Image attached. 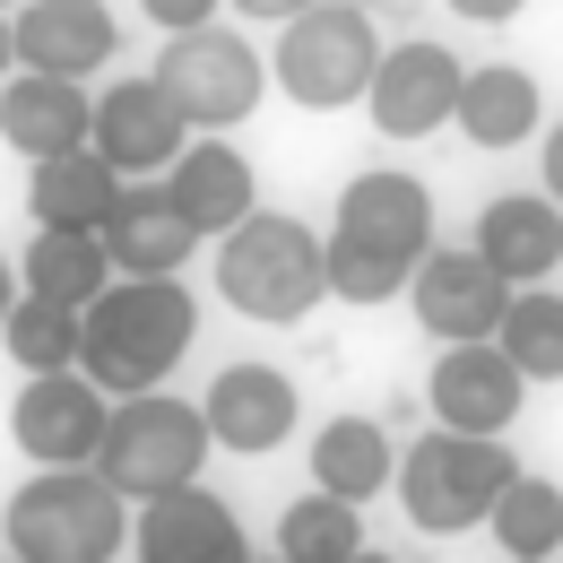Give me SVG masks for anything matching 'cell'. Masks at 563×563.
I'll list each match as a JSON object with an SVG mask.
<instances>
[{
	"label": "cell",
	"mask_w": 563,
	"mask_h": 563,
	"mask_svg": "<svg viewBox=\"0 0 563 563\" xmlns=\"http://www.w3.org/2000/svg\"><path fill=\"white\" fill-rule=\"evenodd\" d=\"M330 217H339L330 225V295L355 312L408 295L417 269L433 261V191L408 165H364Z\"/></svg>",
	"instance_id": "cell-1"
},
{
	"label": "cell",
	"mask_w": 563,
	"mask_h": 563,
	"mask_svg": "<svg viewBox=\"0 0 563 563\" xmlns=\"http://www.w3.org/2000/svg\"><path fill=\"white\" fill-rule=\"evenodd\" d=\"M200 339V303L183 278H113V295L78 321V373L122 408V399H156L174 382V364Z\"/></svg>",
	"instance_id": "cell-2"
},
{
	"label": "cell",
	"mask_w": 563,
	"mask_h": 563,
	"mask_svg": "<svg viewBox=\"0 0 563 563\" xmlns=\"http://www.w3.org/2000/svg\"><path fill=\"white\" fill-rule=\"evenodd\" d=\"M217 295L225 312L261 321V330H295L330 303V234H312L303 217H252L243 234L217 243Z\"/></svg>",
	"instance_id": "cell-3"
},
{
	"label": "cell",
	"mask_w": 563,
	"mask_h": 563,
	"mask_svg": "<svg viewBox=\"0 0 563 563\" xmlns=\"http://www.w3.org/2000/svg\"><path fill=\"white\" fill-rule=\"evenodd\" d=\"M0 538L18 563H113L131 547V503L96 468H35L9 494Z\"/></svg>",
	"instance_id": "cell-4"
},
{
	"label": "cell",
	"mask_w": 563,
	"mask_h": 563,
	"mask_svg": "<svg viewBox=\"0 0 563 563\" xmlns=\"http://www.w3.org/2000/svg\"><path fill=\"white\" fill-rule=\"evenodd\" d=\"M382 35H373V9L355 0H303L286 18L278 53H269V87H286V104L303 113H347L355 96H373V70H382Z\"/></svg>",
	"instance_id": "cell-5"
},
{
	"label": "cell",
	"mask_w": 563,
	"mask_h": 563,
	"mask_svg": "<svg viewBox=\"0 0 563 563\" xmlns=\"http://www.w3.org/2000/svg\"><path fill=\"white\" fill-rule=\"evenodd\" d=\"M520 477V460H511V442H468V433H417L408 451H399V511L417 520L424 538H460V529H477L494 520V503L511 494Z\"/></svg>",
	"instance_id": "cell-6"
},
{
	"label": "cell",
	"mask_w": 563,
	"mask_h": 563,
	"mask_svg": "<svg viewBox=\"0 0 563 563\" xmlns=\"http://www.w3.org/2000/svg\"><path fill=\"white\" fill-rule=\"evenodd\" d=\"M209 451H217V442H209V417H200L191 399L156 390V399H122V408H113V433H104L96 477L122 494V503H165V494L200 486Z\"/></svg>",
	"instance_id": "cell-7"
},
{
	"label": "cell",
	"mask_w": 563,
	"mask_h": 563,
	"mask_svg": "<svg viewBox=\"0 0 563 563\" xmlns=\"http://www.w3.org/2000/svg\"><path fill=\"white\" fill-rule=\"evenodd\" d=\"M156 87H165V104L191 122V140H225L234 122H252L261 113V96H269V62L234 35V26H200V35H174L165 53H156Z\"/></svg>",
	"instance_id": "cell-8"
},
{
	"label": "cell",
	"mask_w": 563,
	"mask_h": 563,
	"mask_svg": "<svg viewBox=\"0 0 563 563\" xmlns=\"http://www.w3.org/2000/svg\"><path fill=\"white\" fill-rule=\"evenodd\" d=\"M104 433H113V399L87 373H44V382H26L9 399V442L35 468H96Z\"/></svg>",
	"instance_id": "cell-9"
},
{
	"label": "cell",
	"mask_w": 563,
	"mask_h": 563,
	"mask_svg": "<svg viewBox=\"0 0 563 563\" xmlns=\"http://www.w3.org/2000/svg\"><path fill=\"white\" fill-rule=\"evenodd\" d=\"M460 53L451 44H390L382 53V70H373V96H364V113H373V131L382 140H433L442 122H460Z\"/></svg>",
	"instance_id": "cell-10"
},
{
	"label": "cell",
	"mask_w": 563,
	"mask_h": 563,
	"mask_svg": "<svg viewBox=\"0 0 563 563\" xmlns=\"http://www.w3.org/2000/svg\"><path fill=\"white\" fill-rule=\"evenodd\" d=\"M191 147V122L165 104L156 78H113L96 96V156L122 174V183H165Z\"/></svg>",
	"instance_id": "cell-11"
},
{
	"label": "cell",
	"mask_w": 563,
	"mask_h": 563,
	"mask_svg": "<svg viewBox=\"0 0 563 563\" xmlns=\"http://www.w3.org/2000/svg\"><path fill=\"white\" fill-rule=\"evenodd\" d=\"M424 399H433V424H442V433L503 442V433L520 424L529 382H520V364H511L503 347H451V355H433V373H424Z\"/></svg>",
	"instance_id": "cell-12"
},
{
	"label": "cell",
	"mask_w": 563,
	"mask_h": 563,
	"mask_svg": "<svg viewBox=\"0 0 563 563\" xmlns=\"http://www.w3.org/2000/svg\"><path fill=\"white\" fill-rule=\"evenodd\" d=\"M9 35H18V70H26V78H62V87H78L87 70L113 62L122 18H113L104 0H26V9L9 18Z\"/></svg>",
	"instance_id": "cell-13"
},
{
	"label": "cell",
	"mask_w": 563,
	"mask_h": 563,
	"mask_svg": "<svg viewBox=\"0 0 563 563\" xmlns=\"http://www.w3.org/2000/svg\"><path fill=\"white\" fill-rule=\"evenodd\" d=\"M408 303H417V330H433L442 347H494V330L511 312V286L477 252H433L408 286Z\"/></svg>",
	"instance_id": "cell-14"
},
{
	"label": "cell",
	"mask_w": 563,
	"mask_h": 563,
	"mask_svg": "<svg viewBox=\"0 0 563 563\" xmlns=\"http://www.w3.org/2000/svg\"><path fill=\"white\" fill-rule=\"evenodd\" d=\"M165 200L183 209V225H191L200 243H225V234H243V225L261 217V174H252L243 147L191 140V147H183V165L165 174Z\"/></svg>",
	"instance_id": "cell-15"
},
{
	"label": "cell",
	"mask_w": 563,
	"mask_h": 563,
	"mask_svg": "<svg viewBox=\"0 0 563 563\" xmlns=\"http://www.w3.org/2000/svg\"><path fill=\"white\" fill-rule=\"evenodd\" d=\"M468 252H477L511 295H529L538 278L563 269V209L547 191H503V200L477 209V243H468Z\"/></svg>",
	"instance_id": "cell-16"
},
{
	"label": "cell",
	"mask_w": 563,
	"mask_h": 563,
	"mask_svg": "<svg viewBox=\"0 0 563 563\" xmlns=\"http://www.w3.org/2000/svg\"><path fill=\"white\" fill-rule=\"evenodd\" d=\"M295 382H286L278 364H225L209 382V399H200V417H209V442L217 451H243V460H261V451H278L286 433H295Z\"/></svg>",
	"instance_id": "cell-17"
},
{
	"label": "cell",
	"mask_w": 563,
	"mask_h": 563,
	"mask_svg": "<svg viewBox=\"0 0 563 563\" xmlns=\"http://www.w3.org/2000/svg\"><path fill=\"white\" fill-rule=\"evenodd\" d=\"M131 555L140 563H252V547H243L234 503H217L209 486H183V494H165V503L140 511Z\"/></svg>",
	"instance_id": "cell-18"
},
{
	"label": "cell",
	"mask_w": 563,
	"mask_h": 563,
	"mask_svg": "<svg viewBox=\"0 0 563 563\" xmlns=\"http://www.w3.org/2000/svg\"><path fill=\"white\" fill-rule=\"evenodd\" d=\"M0 140L26 165L87 156L96 147V104H87V87H62V78H9L0 87Z\"/></svg>",
	"instance_id": "cell-19"
},
{
	"label": "cell",
	"mask_w": 563,
	"mask_h": 563,
	"mask_svg": "<svg viewBox=\"0 0 563 563\" xmlns=\"http://www.w3.org/2000/svg\"><path fill=\"white\" fill-rule=\"evenodd\" d=\"M191 252H200V234L165 200V183H131L122 209L104 217V261H113V278H183Z\"/></svg>",
	"instance_id": "cell-20"
},
{
	"label": "cell",
	"mask_w": 563,
	"mask_h": 563,
	"mask_svg": "<svg viewBox=\"0 0 563 563\" xmlns=\"http://www.w3.org/2000/svg\"><path fill=\"white\" fill-rule=\"evenodd\" d=\"M122 174L87 147V156H62V165H35L26 174V217L35 234H104V217L122 209Z\"/></svg>",
	"instance_id": "cell-21"
},
{
	"label": "cell",
	"mask_w": 563,
	"mask_h": 563,
	"mask_svg": "<svg viewBox=\"0 0 563 563\" xmlns=\"http://www.w3.org/2000/svg\"><path fill=\"white\" fill-rule=\"evenodd\" d=\"M399 486V451L373 417H330L312 433V494H339V503H373V494Z\"/></svg>",
	"instance_id": "cell-22"
},
{
	"label": "cell",
	"mask_w": 563,
	"mask_h": 563,
	"mask_svg": "<svg viewBox=\"0 0 563 563\" xmlns=\"http://www.w3.org/2000/svg\"><path fill=\"white\" fill-rule=\"evenodd\" d=\"M460 131L468 147H520L547 131V96H538V78L520 70V62H486V70H468L460 87Z\"/></svg>",
	"instance_id": "cell-23"
},
{
	"label": "cell",
	"mask_w": 563,
	"mask_h": 563,
	"mask_svg": "<svg viewBox=\"0 0 563 563\" xmlns=\"http://www.w3.org/2000/svg\"><path fill=\"white\" fill-rule=\"evenodd\" d=\"M18 278H26V295H44V303H62V312L87 321V312L113 295L104 234H35V243H26V261H18Z\"/></svg>",
	"instance_id": "cell-24"
},
{
	"label": "cell",
	"mask_w": 563,
	"mask_h": 563,
	"mask_svg": "<svg viewBox=\"0 0 563 563\" xmlns=\"http://www.w3.org/2000/svg\"><path fill=\"white\" fill-rule=\"evenodd\" d=\"M494 547L511 563H555L563 555V486L555 477H511V494L494 503Z\"/></svg>",
	"instance_id": "cell-25"
},
{
	"label": "cell",
	"mask_w": 563,
	"mask_h": 563,
	"mask_svg": "<svg viewBox=\"0 0 563 563\" xmlns=\"http://www.w3.org/2000/svg\"><path fill=\"white\" fill-rule=\"evenodd\" d=\"M278 555L286 563H355L364 555V511L339 494H303L278 511Z\"/></svg>",
	"instance_id": "cell-26"
},
{
	"label": "cell",
	"mask_w": 563,
	"mask_h": 563,
	"mask_svg": "<svg viewBox=\"0 0 563 563\" xmlns=\"http://www.w3.org/2000/svg\"><path fill=\"white\" fill-rule=\"evenodd\" d=\"M494 347L520 364V382H563V295H547V286L511 295V312H503Z\"/></svg>",
	"instance_id": "cell-27"
},
{
	"label": "cell",
	"mask_w": 563,
	"mask_h": 563,
	"mask_svg": "<svg viewBox=\"0 0 563 563\" xmlns=\"http://www.w3.org/2000/svg\"><path fill=\"white\" fill-rule=\"evenodd\" d=\"M9 364L26 373V382H44V373H78V312L62 303H44V295H26L18 312H9Z\"/></svg>",
	"instance_id": "cell-28"
},
{
	"label": "cell",
	"mask_w": 563,
	"mask_h": 563,
	"mask_svg": "<svg viewBox=\"0 0 563 563\" xmlns=\"http://www.w3.org/2000/svg\"><path fill=\"white\" fill-rule=\"evenodd\" d=\"M209 9H217V0H147V18L165 26V44H174V35H200V26H217Z\"/></svg>",
	"instance_id": "cell-29"
},
{
	"label": "cell",
	"mask_w": 563,
	"mask_h": 563,
	"mask_svg": "<svg viewBox=\"0 0 563 563\" xmlns=\"http://www.w3.org/2000/svg\"><path fill=\"white\" fill-rule=\"evenodd\" d=\"M538 165H547V200L563 209V122L547 131V147H538Z\"/></svg>",
	"instance_id": "cell-30"
},
{
	"label": "cell",
	"mask_w": 563,
	"mask_h": 563,
	"mask_svg": "<svg viewBox=\"0 0 563 563\" xmlns=\"http://www.w3.org/2000/svg\"><path fill=\"white\" fill-rule=\"evenodd\" d=\"M18 303H26V278H18L9 261H0V330H9V312H18Z\"/></svg>",
	"instance_id": "cell-31"
},
{
	"label": "cell",
	"mask_w": 563,
	"mask_h": 563,
	"mask_svg": "<svg viewBox=\"0 0 563 563\" xmlns=\"http://www.w3.org/2000/svg\"><path fill=\"white\" fill-rule=\"evenodd\" d=\"M9 62H18V35H9V18H0V87H9Z\"/></svg>",
	"instance_id": "cell-32"
},
{
	"label": "cell",
	"mask_w": 563,
	"mask_h": 563,
	"mask_svg": "<svg viewBox=\"0 0 563 563\" xmlns=\"http://www.w3.org/2000/svg\"><path fill=\"white\" fill-rule=\"evenodd\" d=\"M355 563H399V555H382V547H364V555H355Z\"/></svg>",
	"instance_id": "cell-33"
},
{
	"label": "cell",
	"mask_w": 563,
	"mask_h": 563,
	"mask_svg": "<svg viewBox=\"0 0 563 563\" xmlns=\"http://www.w3.org/2000/svg\"><path fill=\"white\" fill-rule=\"evenodd\" d=\"M269 563H286V555H269Z\"/></svg>",
	"instance_id": "cell-34"
},
{
	"label": "cell",
	"mask_w": 563,
	"mask_h": 563,
	"mask_svg": "<svg viewBox=\"0 0 563 563\" xmlns=\"http://www.w3.org/2000/svg\"><path fill=\"white\" fill-rule=\"evenodd\" d=\"M9 563H18V555H9Z\"/></svg>",
	"instance_id": "cell-35"
}]
</instances>
